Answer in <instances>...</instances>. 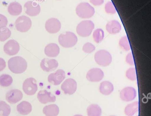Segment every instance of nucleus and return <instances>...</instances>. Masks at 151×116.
<instances>
[{"label":"nucleus","mask_w":151,"mask_h":116,"mask_svg":"<svg viewBox=\"0 0 151 116\" xmlns=\"http://www.w3.org/2000/svg\"><path fill=\"white\" fill-rule=\"evenodd\" d=\"M119 45L122 49L125 51H129L130 50V45L128 37L127 36H125L120 39L119 42Z\"/></svg>","instance_id":"obj_30"},{"label":"nucleus","mask_w":151,"mask_h":116,"mask_svg":"<svg viewBox=\"0 0 151 116\" xmlns=\"http://www.w3.org/2000/svg\"><path fill=\"white\" fill-rule=\"evenodd\" d=\"M43 112L45 116H57L59 114L60 109L56 104H50L44 107Z\"/></svg>","instance_id":"obj_22"},{"label":"nucleus","mask_w":151,"mask_h":116,"mask_svg":"<svg viewBox=\"0 0 151 116\" xmlns=\"http://www.w3.org/2000/svg\"><path fill=\"white\" fill-rule=\"evenodd\" d=\"M34 1H38V2H43V1H45V0H34Z\"/></svg>","instance_id":"obj_38"},{"label":"nucleus","mask_w":151,"mask_h":116,"mask_svg":"<svg viewBox=\"0 0 151 116\" xmlns=\"http://www.w3.org/2000/svg\"><path fill=\"white\" fill-rule=\"evenodd\" d=\"M58 65L59 64L57 60L47 58L42 59L40 63L41 69L46 72H51L55 70L58 67Z\"/></svg>","instance_id":"obj_16"},{"label":"nucleus","mask_w":151,"mask_h":116,"mask_svg":"<svg viewBox=\"0 0 151 116\" xmlns=\"http://www.w3.org/2000/svg\"><path fill=\"white\" fill-rule=\"evenodd\" d=\"M82 49L83 52L86 53H91L95 50V47L91 43L88 42L83 45Z\"/></svg>","instance_id":"obj_33"},{"label":"nucleus","mask_w":151,"mask_h":116,"mask_svg":"<svg viewBox=\"0 0 151 116\" xmlns=\"http://www.w3.org/2000/svg\"><path fill=\"white\" fill-rule=\"evenodd\" d=\"M136 90L132 87H127L123 89L120 92V97L123 101L130 102L136 97Z\"/></svg>","instance_id":"obj_10"},{"label":"nucleus","mask_w":151,"mask_h":116,"mask_svg":"<svg viewBox=\"0 0 151 116\" xmlns=\"http://www.w3.org/2000/svg\"><path fill=\"white\" fill-rule=\"evenodd\" d=\"M106 29L109 34H115L120 32L121 30V26L118 21L113 20L107 23Z\"/></svg>","instance_id":"obj_19"},{"label":"nucleus","mask_w":151,"mask_h":116,"mask_svg":"<svg viewBox=\"0 0 151 116\" xmlns=\"http://www.w3.org/2000/svg\"><path fill=\"white\" fill-rule=\"evenodd\" d=\"M10 106L3 101H0V116H8L11 113Z\"/></svg>","instance_id":"obj_27"},{"label":"nucleus","mask_w":151,"mask_h":116,"mask_svg":"<svg viewBox=\"0 0 151 116\" xmlns=\"http://www.w3.org/2000/svg\"><path fill=\"white\" fill-rule=\"evenodd\" d=\"M65 73L63 69H58L55 73L50 74L48 77V82L54 85L61 84L65 78Z\"/></svg>","instance_id":"obj_9"},{"label":"nucleus","mask_w":151,"mask_h":116,"mask_svg":"<svg viewBox=\"0 0 151 116\" xmlns=\"http://www.w3.org/2000/svg\"><path fill=\"white\" fill-rule=\"evenodd\" d=\"M8 24V20L4 15L0 14V29L5 28Z\"/></svg>","instance_id":"obj_34"},{"label":"nucleus","mask_w":151,"mask_h":116,"mask_svg":"<svg viewBox=\"0 0 151 116\" xmlns=\"http://www.w3.org/2000/svg\"><path fill=\"white\" fill-rule=\"evenodd\" d=\"M32 25L31 19L26 16H19L15 22V26L17 30L21 32H28L32 27Z\"/></svg>","instance_id":"obj_6"},{"label":"nucleus","mask_w":151,"mask_h":116,"mask_svg":"<svg viewBox=\"0 0 151 116\" xmlns=\"http://www.w3.org/2000/svg\"><path fill=\"white\" fill-rule=\"evenodd\" d=\"M114 90V87L111 82L105 81L100 84L99 86V91L102 95H109L113 92Z\"/></svg>","instance_id":"obj_21"},{"label":"nucleus","mask_w":151,"mask_h":116,"mask_svg":"<svg viewBox=\"0 0 151 116\" xmlns=\"http://www.w3.org/2000/svg\"><path fill=\"white\" fill-rule=\"evenodd\" d=\"M74 116H83L82 115H80V114H76V115H74Z\"/></svg>","instance_id":"obj_39"},{"label":"nucleus","mask_w":151,"mask_h":116,"mask_svg":"<svg viewBox=\"0 0 151 116\" xmlns=\"http://www.w3.org/2000/svg\"><path fill=\"white\" fill-rule=\"evenodd\" d=\"M45 55L49 57H56L60 54V49L59 46L55 43L47 44L45 48Z\"/></svg>","instance_id":"obj_18"},{"label":"nucleus","mask_w":151,"mask_h":116,"mask_svg":"<svg viewBox=\"0 0 151 116\" xmlns=\"http://www.w3.org/2000/svg\"><path fill=\"white\" fill-rule=\"evenodd\" d=\"M37 97L40 102L42 104L55 102L56 100V97L51 92L47 91L46 90L40 91L38 93Z\"/></svg>","instance_id":"obj_17"},{"label":"nucleus","mask_w":151,"mask_h":116,"mask_svg":"<svg viewBox=\"0 0 151 116\" xmlns=\"http://www.w3.org/2000/svg\"><path fill=\"white\" fill-rule=\"evenodd\" d=\"M94 28L93 22L91 21H83L78 25L76 32L81 37H87L91 34Z\"/></svg>","instance_id":"obj_4"},{"label":"nucleus","mask_w":151,"mask_h":116,"mask_svg":"<svg viewBox=\"0 0 151 116\" xmlns=\"http://www.w3.org/2000/svg\"><path fill=\"white\" fill-rule=\"evenodd\" d=\"M12 34L11 31L7 28L0 29V41L4 42L8 39Z\"/></svg>","instance_id":"obj_29"},{"label":"nucleus","mask_w":151,"mask_h":116,"mask_svg":"<svg viewBox=\"0 0 151 116\" xmlns=\"http://www.w3.org/2000/svg\"><path fill=\"white\" fill-rule=\"evenodd\" d=\"M126 76L127 78L130 80H136L137 79V74L135 68H129L126 73Z\"/></svg>","instance_id":"obj_31"},{"label":"nucleus","mask_w":151,"mask_h":116,"mask_svg":"<svg viewBox=\"0 0 151 116\" xmlns=\"http://www.w3.org/2000/svg\"><path fill=\"white\" fill-rule=\"evenodd\" d=\"M22 92L20 90L14 89L11 90L6 92V99L11 104H15L22 99Z\"/></svg>","instance_id":"obj_15"},{"label":"nucleus","mask_w":151,"mask_h":116,"mask_svg":"<svg viewBox=\"0 0 151 116\" xmlns=\"http://www.w3.org/2000/svg\"><path fill=\"white\" fill-rule=\"evenodd\" d=\"M61 27V23L56 18H52L48 19L45 23V29L50 34L58 32L60 30Z\"/></svg>","instance_id":"obj_13"},{"label":"nucleus","mask_w":151,"mask_h":116,"mask_svg":"<svg viewBox=\"0 0 151 116\" xmlns=\"http://www.w3.org/2000/svg\"><path fill=\"white\" fill-rule=\"evenodd\" d=\"M139 108V102H134L128 104L124 109V112L127 116H133L138 112Z\"/></svg>","instance_id":"obj_24"},{"label":"nucleus","mask_w":151,"mask_h":116,"mask_svg":"<svg viewBox=\"0 0 151 116\" xmlns=\"http://www.w3.org/2000/svg\"><path fill=\"white\" fill-rule=\"evenodd\" d=\"M25 12L31 16H35L40 14V7L37 3L33 1H28L24 5Z\"/></svg>","instance_id":"obj_14"},{"label":"nucleus","mask_w":151,"mask_h":116,"mask_svg":"<svg viewBox=\"0 0 151 116\" xmlns=\"http://www.w3.org/2000/svg\"><path fill=\"white\" fill-rule=\"evenodd\" d=\"M17 111L21 115H28L32 112V105L28 102H22L17 106Z\"/></svg>","instance_id":"obj_20"},{"label":"nucleus","mask_w":151,"mask_h":116,"mask_svg":"<svg viewBox=\"0 0 151 116\" xmlns=\"http://www.w3.org/2000/svg\"><path fill=\"white\" fill-rule=\"evenodd\" d=\"M105 10L108 14H114L117 12L116 8L115 7L113 2L109 1L106 3L105 6Z\"/></svg>","instance_id":"obj_32"},{"label":"nucleus","mask_w":151,"mask_h":116,"mask_svg":"<svg viewBox=\"0 0 151 116\" xmlns=\"http://www.w3.org/2000/svg\"><path fill=\"white\" fill-rule=\"evenodd\" d=\"M22 11V5L17 2H12L8 7L9 14L12 16H17L21 14Z\"/></svg>","instance_id":"obj_23"},{"label":"nucleus","mask_w":151,"mask_h":116,"mask_svg":"<svg viewBox=\"0 0 151 116\" xmlns=\"http://www.w3.org/2000/svg\"><path fill=\"white\" fill-rule=\"evenodd\" d=\"M13 79L12 76L7 74H3L0 76V86L3 87H7L12 85Z\"/></svg>","instance_id":"obj_26"},{"label":"nucleus","mask_w":151,"mask_h":116,"mask_svg":"<svg viewBox=\"0 0 151 116\" xmlns=\"http://www.w3.org/2000/svg\"><path fill=\"white\" fill-rule=\"evenodd\" d=\"M104 32L101 29H97L93 32V39H94V42L97 43L101 42L104 39Z\"/></svg>","instance_id":"obj_28"},{"label":"nucleus","mask_w":151,"mask_h":116,"mask_svg":"<svg viewBox=\"0 0 151 116\" xmlns=\"http://www.w3.org/2000/svg\"><path fill=\"white\" fill-rule=\"evenodd\" d=\"M76 13L81 18L88 19L91 18L94 15L95 10L89 3L82 2L76 6Z\"/></svg>","instance_id":"obj_3"},{"label":"nucleus","mask_w":151,"mask_h":116,"mask_svg":"<svg viewBox=\"0 0 151 116\" xmlns=\"http://www.w3.org/2000/svg\"><path fill=\"white\" fill-rule=\"evenodd\" d=\"M22 89L26 95H33L38 90L37 80L33 78H27L23 82Z\"/></svg>","instance_id":"obj_7"},{"label":"nucleus","mask_w":151,"mask_h":116,"mask_svg":"<svg viewBox=\"0 0 151 116\" xmlns=\"http://www.w3.org/2000/svg\"><path fill=\"white\" fill-rule=\"evenodd\" d=\"M94 59L99 65L106 67L110 65L112 62V55L107 50L102 49L98 51L95 54Z\"/></svg>","instance_id":"obj_5"},{"label":"nucleus","mask_w":151,"mask_h":116,"mask_svg":"<svg viewBox=\"0 0 151 116\" xmlns=\"http://www.w3.org/2000/svg\"><path fill=\"white\" fill-rule=\"evenodd\" d=\"M102 112V109L97 104H91L87 109L88 116H101Z\"/></svg>","instance_id":"obj_25"},{"label":"nucleus","mask_w":151,"mask_h":116,"mask_svg":"<svg viewBox=\"0 0 151 116\" xmlns=\"http://www.w3.org/2000/svg\"><path fill=\"white\" fill-rule=\"evenodd\" d=\"M104 77V73L99 68H93L87 73V79L90 82H99L103 79Z\"/></svg>","instance_id":"obj_11"},{"label":"nucleus","mask_w":151,"mask_h":116,"mask_svg":"<svg viewBox=\"0 0 151 116\" xmlns=\"http://www.w3.org/2000/svg\"><path fill=\"white\" fill-rule=\"evenodd\" d=\"M6 67V61L2 58H0V72L3 71Z\"/></svg>","instance_id":"obj_37"},{"label":"nucleus","mask_w":151,"mask_h":116,"mask_svg":"<svg viewBox=\"0 0 151 116\" xmlns=\"http://www.w3.org/2000/svg\"><path fill=\"white\" fill-rule=\"evenodd\" d=\"M126 61L127 63L130 65H134V57L132 52L128 54L126 58Z\"/></svg>","instance_id":"obj_35"},{"label":"nucleus","mask_w":151,"mask_h":116,"mask_svg":"<svg viewBox=\"0 0 151 116\" xmlns=\"http://www.w3.org/2000/svg\"><path fill=\"white\" fill-rule=\"evenodd\" d=\"M90 3L95 6H99L103 4L104 0H89Z\"/></svg>","instance_id":"obj_36"},{"label":"nucleus","mask_w":151,"mask_h":116,"mask_svg":"<svg viewBox=\"0 0 151 116\" xmlns=\"http://www.w3.org/2000/svg\"><path fill=\"white\" fill-rule=\"evenodd\" d=\"M8 66L11 72L16 74H22L27 70V63L22 57L16 56L8 61Z\"/></svg>","instance_id":"obj_1"},{"label":"nucleus","mask_w":151,"mask_h":116,"mask_svg":"<svg viewBox=\"0 0 151 116\" xmlns=\"http://www.w3.org/2000/svg\"><path fill=\"white\" fill-rule=\"evenodd\" d=\"M77 88V84L73 79H67L63 82L61 89L65 95H72L75 94Z\"/></svg>","instance_id":"obj_8"},{"label":"nucleus","mask_w":151,"mask_h":116,"mask_svg":"<svg viewBox=\"0 0 151 116\" xmlns=\"http://www.w3.org/2000/svg\"><path fill=\"white\" fill-rule=\"evenodd\" d=\"M60 45L66 48L74 47L78 42L77 37L74 33L67 32L61 34L58 37Z\"/></svg>","instance_id":"obj_2"},{"label":"nucleus","mask_w":151,"mask_h":116,"mask_svg":"<svg viewBox=\"0 0 151 116\" xmlns=\"http://www.w3.org/2000/svg\"><path fill=\"white\" fill-rule=\"evenodd\" d=\"M114 116V115H111V116Z\"/></svg>","instance_id":"obj_40"},{"label":"nucleus","mask_w":151,"mask_h":116,"mask_svg":"<svg viewBox=\"0 0 151 116\" xmlns=\"http://www.w3.org/2000/svg\"><path fill=\"white\" fill-rule=\"evenodd\" d=\"M20 50V45L16 40L11 39L5 44L4 51L6 54L10 56L16 55Z\"/></svg>","instance_id":"obj_12"}]
</instances>
